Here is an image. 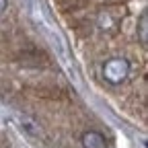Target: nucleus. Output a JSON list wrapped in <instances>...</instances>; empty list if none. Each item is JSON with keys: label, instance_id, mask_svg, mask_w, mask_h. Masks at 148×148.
Returning a JSON list of instances; mask_svg holds the SVG:
<instances>
[{"label": "nucleus", "instance_id": "4", "mask_svg": "<svg viewBox=\"0 0 148 148\" xmlns=\"http://www.w3.org/2000/svg\"><path fill=\"white\" fill-rule=\"evenodd\" d=\"M138 33H140V41L146 45V43H148V12H146V10L140 14V27H138Z\"/></svg>", "mask_w": 148, "mask_h": 148}, {"label": "nucleus", "instance_id": "3", "mask_svg": "<svg viewBox=\"0 0 148 148\" xmlns=\"http://www.w3.org/2000/svg\"><path fill=\"white\" fill-rule=\"evenodd\" d=\"M56 2V6L58 8H62V10H76V8H80V6H84V2L86 0H53Z\"/></svg>", "mask_w": 148, "mask_h": 148}, {"label": "nucleus", "instance_id": "2", "mask_svg": "<svg viewBox=\"0 0 148 148\" xmlns=\"http://www.w3.org/2000/svg\"><path fill=\"white\" fill-rule=\"evenodd\" d=\"M80 142H82L84 148H107V138L101 132H97V130H88V132H84Z\"/></svg>", "mask_w": 148, "mask_h": 148}, {"label": "nucleus", "instance_id": "5", "mask_svg": "<svg viewBox=\"0 0 148 148\" xmlns=\"http://www.w3.org/2000/svg\"><path fill=\"white\" fill-rule=\"evenodd\" d=\"M6 10V0H0V14Z\"/></svg>", "mask_w": 148, "mask_h": 148}, {"label": "nucleus", "instance_id": "1", "mask_svg": "<svg viewBox=\"0 0 148 148\" xmlns=\"http://www.w3.org/2000/svg\"><path fill=\"white\" fill-rule=\"evenodd\" d=\"M130 76V62L125 58H111L103 64V78L109 84H121Z\"/></svg>", "mask_w": 148, "mask_h": 148}]
</instances>
